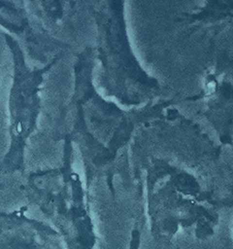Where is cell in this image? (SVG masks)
Segmentation results:
<instances>
[{
  "mask_svg": "<svg viewBox=\"0 0 233 249\" xmlns=\"http://www.w3.org/2000/svg\"><path fill=\"white\" fill-rule=\"evenodd\" d=\"M35 233L0 216V249H49Z\"/></svg>",
  "mask_w": 233,
  "mask_h": 249,
  "instance_id": "cell-1",
  "label": "cell"
}]
</instances>
